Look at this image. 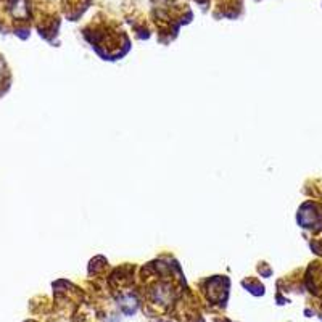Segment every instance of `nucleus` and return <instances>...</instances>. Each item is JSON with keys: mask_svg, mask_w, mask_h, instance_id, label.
Instances as JSON below:
<instances>
[{"mask_svg": "<svg viewBox=\"0 0 322 322\" xmlns=\"http://www.w3.org/2000/svg\"><path fill=\"white\" fill-rule=\"evenodd\" d=\"M225 282H227V279H223L219 275L208 280V298L213 303H221V301H225V298H227L229 284H225Z\"/></svg>", "mask_w": 322, "mask_h": 322, "instance_id": "f03ea898", "label": "nucleus"}, {"mask_svg": "<svg viewBox=\"0 0 322 322\" xmlns=\"http://www.w3.org/2000/svg\"><path fill=\"white\" fill-rule=\"evenodd\" d=\"M118 301H119V308H121V311H123L124 314L132 316V314L135 313V311H137L139 301H137V298H135V296H134L132 293H126V295H123Z\"/></svg>", "mask_w": 322, "mask_h": 322, "instance_id": "20e7f679", "label": "nucleus"}, {"mask_svg": "<svg viewBox=\"0 0 322 322\" xmlns=\"http://www.w3.org/2000/svg\"><path fill=\"white\" fill-rule=\"evenodd\" d=\"M243 285H245L246 289H248L253 295H263V293H264V287L261 285V284H256L255 280H250V282L243 280Z\"/></svg>", "mask_w": 322, "mask_h": 322, "instance_id": "39448f33", "label": "nucleus"}, {"mask_svg": "<svg viewBox=\"0 0 322 322\" xmlns=\"http://www.w3.org/2000/svg\"><path fill=\"white\" fill-rule=\"evenodd\" d=\"M147 296H148L150 305L160 306V308H166V306H169L174 301L176 293H174L173 285H171L169 282L158 280V282H155L153 285L148 287Z\"/></svg>", "mask_w": 322, "mask_h": 322, "instance_id": "f257e3e1", "label": "nucleus"}, {"mask_svg": "<svg viewBox=\"0 0 322 322\" xmlns=\"http://www.w3.org/2000/svg\"><path fill=\"white\" fill-rule=\"evenodd\" d=\"M7 8L16 19H26L29 15L28 0H7Z\"/></svg>", "mask_w": 322, "mask_h": 322, "instance_id": "7ed1b4c3", "label": "nucleus"}]
</instances>
